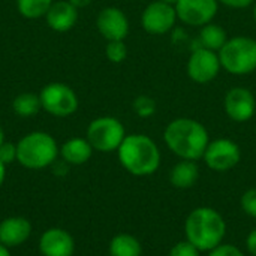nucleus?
<instances>
[{"label":"nucleus","instance_id":"13","mask_svg":"<svg viewBox=\"0 0 256 256\" xmlns=\"http://www.w3.org/2000/svg\"><path fill=\"white\" fill-rule=\"evenodd\" d=\"M96 27L106 40H124L129 34V18L116 6L104 8L96 18Z\"/></svg>","mask_w":256,"mask_h":256},{"label":"nucleus","instance_id":"1","mask_svg":"<svg viewBox=\"0 0 256 256\" xmlns=\"http://www.w3.org/2000/svg\"><path fill=\"white\" fill-rule=\"evenodd\" d=\"M164 141L180 159L196 162L198 159H202L210 142V135L201 122L190 117H177L166 124Z\"/></svg>","mask_w":256,"mask_h":256},{"label":"nucleus","instance_id":"29","mask_svg":"<svg viewBox=\"0 0 256 256\" xmlns=\"http://www.w3.org/2000/svg\"><path fill=\"white\" fill-rule=\"evenodd\" d=\"M219 4H224L230 9H246L254 6L255 0H218Z\"/></svg>","mask_w":256,"mask_h":256},{"label":"nucleus","instance_id":"25","mask_svg":"<svg viewBox=\"0 0 256 256\" xmlns=\"http://www.w3.org/2000/svg\"><path fill=\"white\" fill-rule=\"evenodd\" d=\"M242 210L250 218H256V188L246 190L240 200Z\"/></svg>","mask_w":256,"mask_h":256},{"label":"nucleus","instance_id":"15","mask_svg":"<svg viewBox=\"0 0 256 256\" xmlns=\"http://www.w3.org/2000/svg\"><path fill=\"white\" fill-rule=\"evenodd\" d=\"M32 224L22 216H10L0 222V243L8 249L24 244L32 236Z\"/></svg>","mask_w":256,"mask_h":256},{"label":"nucleus","instance_id":"8","mask_svg":"<svg viewBox=\"0 0 256 256\" xmlns=\"http://www.w3.org/2000/svg\"><path fill=\"white\" fill-rule=\"evenodd\" d=\"M222 70L219 54L204 46L192 48L188 58L186 72L188 76L196 84H208L218 78Z\"/></svg>","mask_w":256,"mask_h":256},{"label":"nucleus","instance_id":"5","mask_svg":"<svg viewBox=\"0 0 256 256\" xmlns=\"http://www.w3.org/2000/svg\"><path fill=\"white\" fill-rule=\"evenodd\" d=\"M220 66L234 76H246L256 70V39L246 34L228 38L219 50Z\"/></svg>","mask_w":256,"mask_h":256},{"label":"nucleus","instance_id":"27","mask_svg":"<svg viewBox=\"0 0 256 256\" xmlns=\"http://www.w3.org/2000/svg\"><path fill=\"white\" fill-rule=\"evenodd\" d=\"M0 160L8 166L9 164H14L16 160V144L12 142H3L0 146Z\"/></svg>","mask_w":256,"mask_h":256},{"label":"nucleus","instance_id":"6","mask_svg":"<svg viewBox=\"0 0 256 256\" xmlns=\"http://www.w3.org/2000/svg\"><path fill=\"white\" fill-rule=\"evenodd\" d=\"M126 135V129L118 118L104 116L90 122L87 126L86 138L92 144L93 150L100 153H111L118 150Z\"/></svg>","mask_w":256,"mask_h":256},{"label":"nucleus","instance_id":"4","mask_svg":"<svg viewBox=\"0 0 256 256\" xmlns=\"http://www.w3.org/2000/svg\"><path fill=\"white\" fill-rule=\"evenodd\" d=\"M60 154V148L52 135L34 130L24 135L16 142V162L27 170H44L51 166Z\"/></svg>","mask_w":256,"mask_h":256},{"label":"nucleus","instance_id":"23","mask_svg":"<svg viewBox=\"0 0 256 256\" xmlns=\"http://www.w3.org/2000/svg\"><path fill=\"white\" fill-rule=\"evenodd\" d=\"M132 110H134V112L138 117L148 118V117H153L154 116V112L158 110V105H156V100L152 96L140 94V96H136L132 100Z\"/></svg>","mask_w":256,"mask_h":256},{"label":"nucleus","instance_id":"14","mask_svg":"<svg viewBox=\"0 0 256 256\" xmlns=\"http://www.w3.org/2000/svg\"><path fill=\"white\" fill-rule=\"evenodd\" d=\"M39 252L42 256H74L75 240L63 228H50L39 237Z\"/></svg>","mask_w":256,"mask_h":256},{"label":"nucleus","instance_id":"36","mask_svg":"<svg viewBox=\"0 0 256 256\" xmlns=\"http://www.w3.org/2000/svg\"><path fill=\"white\" fill-rule=\"evenodd\" d=\"M160 2H165V3H168V4H172V6H176V3H177L178 0H160Z\"/></svg>","mask_w":256,"mask_h":256},{"label":"nucleus","instance_id":"31","mask_svg":"<svg viewBox=\"0 0 256 256\" xmlns=\"http://www.w3.org/2000/svg\"><path fill=\"white\" fill-rule=\"evenodd\" d=\"M51 166H52V170H54V174H56V176H66V172H68V166H69V165L62 159L60 162H58V160H56Z\"/></svg>","mask_w":256,"mask_h":256},{"label":"nucleus","instance_id":"37","mask_svg":"<svg viewBox=\"0 0 256 256\" xmlns=\"http://www.w3.org/2000/svg\"><path fill=\"white\" fill-rule=\"evenodd\" d=\"M252 15H254V20H255V22H256V0H255V3H254V10H252Z\"/></svg>","mask_w":256,"mask_h":256},{"label":"nucleus","instance_id":"9","mask_svg":"<svg viewBox=\"0 0 256 256\" xmlns=\"http://www.w3.org/2000/svg\"><path fill=\"white\" fill-rule=\"evenodd\" d=\"M202 159L212 171L226 172L238 165L242 159V150L240 146L230 138L210 140Z\"/></svg>","mask_w":256,"mask_h":256},{"label":"nucleus","instance_id":"20","mask_svg":"<svg viewBox=\"0 0 256 256\" xmlns=\"http://www.w3.org/2000/svg\"><path fill=\"white\" fill-rule=\"evenodd\" d=\"M108 252L110 256H141L142 246L140 240L132 234L122 232L111 238Z\"/></svg>","mask_w":256,"mask_h":256},{"label":"nucleus","instance_id":"28","mask_svg":"<svg viewBox=\"0 0 256 256\" xmlns=\"http://www.w3.org/2000/svg\"><path fill=\"white\" fill-rule=\"evenodd\" d=\"M208 256H244V254L234 244L220 243L219 246H216L208 252Z\"/></svg>","mask_w":256,"mask_h":256},{"label":"nucleus","instance_id":"21","mask_svg":"<svg viewBox=\"0 0 256 256\" xmlns=\"http://www.w3.org/2000/svg\"><path fill=\"white\" fill-rule=\"evenodd\" d=\"M12 110L18 117H22V118H28V117L36 116L42 110L39 94H34L30 92H24V93L16 94L14 102H12Z\"/></svg>","mask_w":256,"mask_h":256},{"label":"nucleus","instance_id":"24","mask_svg":"<svg viewBox=\"0 0 256 256\" xmlns=\"http://www.w3.org/2000/svg\"><path fill=\"white\" fill-rule=\"evenodd\" d=\"M105 56L111 63H123L128 57V45L124 44V40H108Z\"/></svg>","mask_w":256,"mask_h":256},{"label":"nucleus","instance_id":"26","mask_svg":"<svg viewBox=\"0 0 256 256\" xmlns=\"http://www.w3.org/2000/svg\"><path fill=\"white\" fill-rule=\"evenodd\" d=\"M168 256H200V250L190 242L184 240V242H178L177 244H174Z\"/></svg>","mask_w":256,"mask_h":256},{"label":"nucleus","instance_id":"10","mask_svg":"<svg viewBox=\"0 0 256 256\" xmlns=\"http://www.w3.org/2000/svg\"><path fill=\"white\" fill-rule=\"evenodd\" d=\"M178 18L176 6L160 0L148 3L141 14V26L144 32L153 36H162L171 33L176 28Z\"/></svg>","mask_w":256,"mask_h":256},{"label":"nucleus","instance_id":"18","mask_svg":"<svg viewBox=\"0 0 256 256\" xmlns=\"http://www.w3.org/2000/svg\"><path fill=\"white\" fill-rule=\"evenodd\" d=\"M200 178V168L195 160L182 159L170 171V183L176 189H190Z\"/></svg>","mask_w":256,"mask_h":256},{"label":"nucleus","instance_id":"19","mask_svg":"<svg viewBox=\"0 0 256 256\" xmlns=\"http://www.w3.org/2000/svg\"><path fill=\"white\" fill-rule=\"evenodd\" d=\"M226 40H228L226 30L222 26L212 21L200 28V36H198L196 42L200 46H204V48L219 52V50L226 44Z\"/></svg>","mask_w":256,"mask_h":256},{"label":"nucleus","instance_id":"11","mask_svg":"<svg viewBox=\"0 0 256 256\" xmlns=\"http://www.w3.org/2000/svg\"><path fill=\"white\" fill-rule=\"evenodd\" d=\"M224 110L230 120L246 123L256 114V98L248 87H231L224 98Z\"/></svg>","mask_w":256,"mask_h":256},{"label":"nucleus","instance_id":"3","mask_svg":"<svg viewBox=\"0 0 256 256\" xmlns=\"http://www.w3.org/2000/svg\"><path fill=\"white\" fill-rule=\"evenodd\" d=\"M186 240L200 252H210L219 246L226 234L225 219L212 207H198L192 210L184 222Z\"/></svg>","mask_w":256,"mask_h":256},{"label":"nucleus","instance_id":"17","mask_svg":"<svg viewBox=\"0 0 256 256\" xmlns=\"http://www.w3.org/2000/svg\"><path fill=\"white\" fill-rule=\"evenodd\" d=\"M93 147L87 138H70L64 141L60 147V158L68 165H82L90 160L93 154Z\"/></svg>","mask_w":256,"mask_h":256},{"label":"nucleus","instance_id":"30","mask_svg":"<svg viewBox=\"0 0 256 256\" xmlns=\"http://www.w3.org/2000/svg\"><path fill=\"white\" fill-rule=\"evenodd\" d=\"M246 248L250 255L256 256V228L249 232V236L246 238Z\"/></svg>","mask_w":256,"mask_h":256},{"label":"nucleus","instance_id":"32","mask_svg":"<svg viewBox=\"0 0 256 256\" xmlns=\"http://www.w3.org/2000/svg\"><path fill=\"white\" fill-rule=\"evenodd\" d=\"M75 8H86L92 3V0H69Z\"/></svg>","mask_w":256,"mask_h":256},{"label":"nucleus","instance_id":"16","mask_svg":"<svg viewBox=\"0 0 256 256\" xmlns=\"http://www.w3.org/2000/svg\"><path fill=\"white\" fill-rule=\"evenodd\" d=\"M45 20L48 27L54 32H68L78 21V8H75L69 0L52 2L45 15Z\"/></svg>","mask_w":256,"mask_h":256},{"label":"nucleus","instance_id":"35","mask_svg":"<svg viewBox=\"0 0 256 256\" xmlns=\"http://www.w3.org/2000/svg\"><path fill=\"white\" fill-rule=\"evenodd\" d=\"M4 142V132H3V129H2V126H0V146Z\"/></svg>","mask_w":256,"mask_h":256},{"label":"nucleus","instance_id":"12","mask_svg":"<svg viewBox=\"0 0 256 256\" xmlns=\"http://www.w3.org/2000/svg\"><path fill=\"white\" fill-rule=\"evenodd\" d=\"M219 10L218 0H178L176 12L178 21L190 27H202L214 20Z\"/></svg>","mask_w":256,"mask_h":256},{"label":"nucleus","instance_id":"7","mask_svg":"<svg viewBox=\"0 0 256 256\" xmlns=\"http://www.w3.org/2000/svg\"><path fill=\"white\" fill-rule=\"evenodd\" d=\"M42 110L54 117H69L78 110L76 93L64 82H50L39 93Z\"/></svg>","mask_w":256,"mask_h":256},{"label":"nucleus","instance_id":"33","mask_svg":"<svg viewBox=\"0 0 256 256\" xmlns=\"http://www.w3.org/2000/svg\"><path fill=\"white\" fill-rule=\"evenodd\" d=\"M4 178H6V165L0 160V188L4 183Z\"/></svg>","mask_w":256,"mask_h":256},{"label":"nucleus","instance_id":"22","mask_svg":"<svg viewBox=\"0 0 256 256\" xmlns=\"http://www.w3.org/2000/svg\"><path fill=\"white\" fill-rule=\"evenodd\" d=\"M51 4L52 0H16L18 12L28 20L45 16Z\"/></svg>","mask_w":256,"mask_h":256},{"label":"nucleus","instance_id":"34","mask_svg":"<svg viewBox=\"0 0 256 256\" xmlns=\"http://www.w3.org/2000/svg\"><path fill=\"white\" fill-rule=\"evenodd\" d=\"M0 256H10V249H8L2 243H0Z\"/></svg>","mask_w":256,"mask_h":256},{"label":"nucleus","instance_id":"2","mask_svg":"<svg viewBox=\"0 0 256 256\" xmlns=\"http://www.w3.org/2000/svg\"><path fill=\"white\" fill-rule=\"evenodd\" d=\"M122 166L135 177L154 174L160 166V150L158 144L144 134L126 135L117 150Z\"/></svg>","mask_w":256,"mask_h":256}]
</instances>
